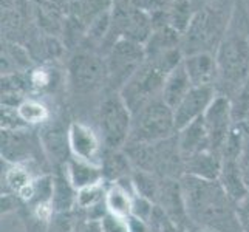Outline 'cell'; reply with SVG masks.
<instances>
[{
  "label": "cell",
  "mask_w": 249,
  "mask_h": 232,
  "mask_svg": "<svg viewBox=\"0 0 249 232\" xmlns=\"http://www.w3.org/2000/svg\"><path fill=\"white\" fill-rule=\"evenodd\" d=\"M107 183H99L93 184L89 187H84L78 191V196H76V208L81 211H89L94 206L106 201V194H107Z\"/></svg>",
  "instance_id": "cell-27"
},
{
  "label": "cell",
  "mask_w": 249,
  "mask_h": 232,
  "mask_svg": "<svg viewBox=\"0 0 249 232\" xmlns=\"http://www.w3.org/2000/svg\"><path fill=\"white\" fill-rule=\"evenodd\" d=\"M68 145L73 158L101 167L106 150L99 133L94 132L91 127L78 121L71 123L68 127Z\"/></svg>",
  "instance_id": "cell-11"
},
{
  "label": "cell",
  "mask_w": 249,
  "mask_h": 232,
  "mask_svg": "<svg viewBox=\"0 0 249 232\" xmlns=\"http://www.w3.org/2000/svg\"><path fill=\"white\" fill-rule=\"evenodd\" d=\"M189 232H209V231H204V229H200V228L192 226V228H189Z\"/></svg>",
  "instance_id": "cell-35"
},
{
  "label": "cell",
  "mask_w": 249,
  "mask_h": 232,
  "mask_svg": "<svg viewBox=\"0 0 249 232\" xmlns=\"http://www.w3.org/2000/svg\"><path fill=\"white\" fill-rule=\"evenodd\" d=\"M99 226H101V232H130V226H128L127 218L118 217L110 212H107L99 220Z\"/></svg>",
  "instance_id": "cell-30"
},
{
  "label": "cell",
  "mask_w": 249,
  "mask_h": 232,
  "mask_svg": "<svg viewBox=\"0 0 249 232\" xmlns=\"http://www.w3.org/2000/svg\"><path fill=\"white\" fill-rule=\"evenodd\" d=\"M53 204L54 212H71L73 208H76V196L78 191L74 189L71 181L68 179V175L65 172V166L59 169L57 174L53 175Z\"/></svg>",
  "instance_id": "cell-22"
},
{
  "label": "cell",
  "mask_w": 249,
  "mask_h": 232,
  "mask_svg": "<svg viewBox=\"0 0 249 232\" xmlns=\"http://www.w3.org/2000/svg\"><path fill=\"white\" fill-rule=\"evenodd\" d=\"M157 232H189V228H184L178 223L172 221L169 217L161 223V226L157 229Z\"/></svg>",
  "instance_id": "cell-34"
},
{
  "label": "cell",
  "mask_w": 249,
  "mask_h": 232,
  "mask_svg": "<svg viewBox=\"0 0 249 232\" xmlns=\"http://www.w3.org/2000/svg\"><path fill=\"white\" fill-rule=\"evenodd\" d=\"M3 181H5V186L11 191V194L17 196L25 187L30 186L34 181V178L27 166L11 164V167L5 172Z\"/></svg>",
  "instance_id": "cell-26"
},
{
  "label": "cell",
  "mask_w": 249,
  "mask_h": 232,
  "mask_svg": "<svg viewBox=\"0 0 249 232\" xmlns=\"http://www.w3.org/2000/svg\"><path fill=\"white\" fill-rule=\"evenodd\" d=\"M153 209H155V203L144 198V196H140V195H133V208H132V215L140 218L145 223H149L152 214H153Z\"/></svg>",
  "instance_id": "cell-31"
},
{
  "label": "cell",
  "mask_w": 249,
  "mask_h": 232,
  "mask_svg": "<svg viewBox=\"0 0 249 232\" xmlns=\"http://www.w3.org/2000/svg\"><path fill=\"white\" fill-rule=\"evenodd\" d=\"M175 133L177 127L174 110L158 98L133 115L132 132L127 143L155 144L170 138Z\"/></svg>",
  "instance_id": "cell-6"
},
{
  "label": "cell",
  "mask_w": 249,
  "mask_h": 232,
  "mask_svg": "<svg viewBox=\"0 0 249 232\" xmlns=\"http://www.w3.org/2000/svg\"><path fill=\"white\" fill-rule=\"evenodd\" d=\"M125 179L118 181L113 184H108L107 194H106V206L110 214H115L118 217L128 218L132 215L133 208V186L132 181H128L125 186Z\"/></svg>",
  "instance_id": "cell-20"
},
{
  "label": "cell",
  "mask_w": 249,
  "mask_h": 232,
  "mask_svg": "<svg viewBox=\"0 0 249 232\" xmlns=\"http://www.w3.org/2000/svg\"><path fill=\"white\" fill-rule=\"evenodd\" d=\"M192 89H194V85L191 79H189L187 71L181 62L167 76L164 89H162V93H161V99L164 101L172 110H175L179 102L187 96L189 91Z\"/></svg>",
  "instance_id": "cell-19"
},
{
  "label": "cell",
  "mask_w": 249,
  "mask_h": 232,
  "mask_svg": "<svg viewBox=\"0 0 249 232\" xmlns=\"http://www.w3.org/2000/svg\"><path fill=\"white\" fill-rule=\"evenodd\" d=\"M215 61V90L232 99L249 82V22L242 8H234L229 27L217 48Z\"/></svg>",
  "instance_id": "cell-2"
},
{
  "label": "cell",
  "mask_w": 249,
  "mask_h": 232,
  "mask_svg": "<svg viewBox=\"0 0 249 232\" xmlns=\"http://www.w3.org/2000/svg\"><path fill=\"white\" fill-rule=\"evenodd\" d=\"M177 135H178V145L184 161L200 152L211 150L209 135L208 130H206L203 118L186 125L179 132H177Z\"/></svg>",
  "instance_id": "cell-15"
},
{
  "label": "cell",
  "mask_w": 249,
  "mask_h": 232,
  "mask_svg": "<svg viewBox=\"0 0 249 232\" xmlns=\"http://www.w3.org/2000/svg\"><path fill=\"white\" fill-rule=\"evenodd\" d=\"M221 158H223V164H221L218 181L223 186V189L226 191V194L231 196V200L238 204L249 195V189L243 181L242 174H240L237 160L225 158V157H221Z\"/></svg>",
  "instance_id": "cell-18"
},
{
  "label": "cell",
  "mask_w": 249,
  "mask_h": 232,
  "mask_svg": "<svg viewBox=\"0 0 249 232\" xmlns=\"http://www.w3.org/2000/svg\"><path fill=\"white\" fill-rule=\"evenodd\" d=\"M232 13V0H209L189 23L181 40L183 56L211 53L212 48H218Z\"/></svg>",
  "instance_id": "cell-4"
},
{
  "label": "cell",
  "mask_w": 249,
  "mask_h": 232,
  "mask_svg": "<svg viewBox=\"0 0 249 232\" xmlns=\"http://www.w3.org/2000/svg\"><path fill=\"white\" fill-rule=\"evenodd\" d=\"M237 211H238V217H240V223H242L243 232H249V195L243 201H240L237 204Z\"/></svg>",
  "instance_id": "cell-33"
},
{
  "label": "cell",
  "mask_w": 249,
  "mask_h": 232,
  "mask_svg": "<svg viewBox=\"0 0 249 232\" xmlns=\"http://www.w3.org/2000/svg\"><path fill=\"white\" fill-rule=\"evenodd\" d=\"M243 132V143L242 149H240L237 164L240 169V174L243 177V181L249 189V123H238Z\"/></svg>",
  "instance_id": "cell-28"
},
{
  "label": "cell",
  "mask_w": 249,
  "mask_h": 232,
  "mask_svg": "<svg viewBox=\"0 0 249 232\" xmlns=\"http://www.w3.org/2000/svg\"><path fill=\"white\" fill-rule=\"evenodd\" d=\"M70 84L76 93L87 94L107 84L106 59L94 53H79L70 62Z\"/></svg>",
  "instance_id": "cell-8"
},
{
  "label": "cell",
  "mask_w": 249,
  "mask_h": 232,
  "mask_svg": "<svg viewBox=\"0 0 249 232\" xmlns=\"http://www.w3.org/2000/svg\"><path fill=\"white\" fill-rule=\"evenodd\" d=\"M179 183L192 226L209 232H243L237 203L231 200L218 179L183 175Z\"/></svg>",
  "instance_id": "cell-1"
},
{
  "label": "cell",
  "mask_w": 249,
  "mask_h": 232,
  "mask_svg": "<svg viewBox=\"0 0 249 232\" xmlns=\"http://www.w3.org/2000/svg\"><path fill=\"white\" fill-rule=\"evenodd\" d=\"M39 138L48 161L57 167H64L67 161L71 158L70 145H68V130H64L59 124H45L39 132Z\"/></svg>",
  "instance_id": "cell-13"
},
{
  "label": "cell",
  "mask_w": 249,
  "mask_h": 232,
  "mask_svg": "<svg viewBox=\"0 0 249 232\" xmlns=\"http://www.w3.org/2000/svg\"><path fill=\"white\" fill-rule=\"evenodd\" d=\"M130 3L145 14H158L162 11V5H164V0H130Z\"/></svg>",
  "instance_id": "cell-32"
},
{
  "label": "cell",
  "mask_w": 249,
  "mask_h": 232,
  "mask_svg": "<svg viewBox=\"0 0 249 232\" xmlns=\"http://www.w3.org/2000/svg\"><path fill=\"white\" fill-rule=\"evenodd\" d=\"M183 59L181 48H174L158 56L145 57L144 64L119 91L132 115H136L149 102L161 98L167 76L183 62Z\"/></svg>",
  "instance_id": "cell-3"
},
{
  "label": "cell",
  "mask_w": 249,
  "mask_h": 232,
  "mask_svg": "<svg viewBox=\"0 0 249 232\" xmlns=\"http://www.w3.org/2000/svg\"><path fill=\"white\" fill-rule=\"evenodd\" d=\"M48 223L50 232H76V226H78L71 212H54Z\"/></svg>",
  "instance_id": "cell-29"
},
{
  "label": "cell",
  "mask_w": 249,
  "mask_h": 232,
  "mask_svg": "<svg viewBox=\"0 0 249 232\" xmlns=\"http://www.w3.org/2000/svg\"><path fill=\"white\" fill-rule=\"evenodd\" d=\"M217 96L215 87H194L174 110L177 132L204 116L212 101Z\"/></svg>",
  "instance_id": "cell-12"
},
{
  "label": "cell",
  "mask_w": 249,
  "mask_h": 232,
  "mask_svg": "<svg viewBox=\"0 0 249 232\" xmlns=\"http://www.w3.org/2000/svg\"><path fill=\"white\" fill-rule=\"evenodd\" d=\"M130 181L133 186V191L136 195L144 196L150 201L157 204L158 195H160V187H161V178L150 172L135 169L130 177Z\"/></svg>",
  "instance_id": "cell-24"
},
{
  "label": "cell",
  "mask_w": 249,
  "mask_h": 232,
  "mask_svg": "<svg viewBox=\"0 0 249 232\" xmlns=\"http://www.w3.org/2000/svg\"><path fill=\"white\" fill-rule=\"evenodd\" d=\"M203 119L209 135L211 150L221 155L231 135V130L234 127L232 102L225 94L217 93L215 99L212 101L209 108L206 110Z\"/></svg>",
  "instance_id": "cell-9"
},
{
  "label": "cell",
  "mask_w": 249,
  "mask_h": 232,
  "mask_svg": "<svg viewBox=\"0 0 249 232\" xmlns=\"http://www.w3.org/2000/svg\"><path fill=\"white\" fill-rule=\"evenodd\" d=\"M221 164V155L212 150H204L184 161V175H192L203 179H218Z\"/></svg>",
  "instance_id": "cell-16"
},
{
  "label": "cell",
  "mask_w": 249,
  "mask_h": 232,
  "mask_svg": "<svg viewBox=\"0 0 249 232\" xmlns=\"http://www.w3.org/2000/svg\"><path fill=\"white\" fill-rule=\"evenodd\" d=\"M133 115L118 91H110L98 108V127L104 150H123L130 138Z\"/></svg>",
  "instance_id": "cell-5"
},
{
  "label": "cell",
  "mask_w": 249,
  "mask_h": 232,
  "mask_svg": "<svg viewBox=\"0 0 249 232\" xmlns=\"http://www.w3.org/2000/svg\"><path fill=\"white\" fill-rule=\"evenodd\" d=\"M179 42V31H177L170 25H162L157 31L152 33V36L149 37L147 44L144 45L145 48V57H153L158 56L161 53H166L169 50L178 48Z\"/></svg>",
  "instance_id": "cell-23"
},
{
  "label": "cell",
  "mask_w": 249,
  "mask_h": 232,
  "mask_svg": "<svg viewBox=\"0 0 249 232\" xmlns=\"http://www.w3.org/2000/svg\"><path fill=\"white\" fill-rule=\"evenodd\" d=\"M44 152L39 136H34L28 127L17 130H2V158L10 164L27 166L39 161V153ZM45 153V152H44Z\"/></svg>",
  "instance_id": "cell-10"
},
{
  "label": "cell",
  "mask_w": 249,
  "mask_h": 232,
  "mask_svg": "<svg viewBox=\"0 0 249 232\" xmlns=\"http://www.w3.org/2000/svg\"><path fill=\"white\" fill-rule=\"evenodd\" d=\"M145 61V48L141 44L119 39L106 56L107 84L110 91H121L127 81Z\"/></svg>",
  "instance_id": "cell-7"
},
{
  "label": "cell",
  "mask_w": 249,
  "mask_h": 232,
  "mask_svg": "<svg viewBox=\"0 0 249 232\" xmlns=\"http://www.w3.org/2000/svg\"><path fill=\"white\" fill-rule=\"evenodd\" d=\"M183 65L194 87H215L217 61L211 53H196L186 56Z\"/></svg>",
  "instance_id": "cell-14"
},
{
  "label": "cell",
  "mask_w": 249,
  "mask_h": 232,
  "mask_svg": "<svg viewBox=\"0 0 249 232\" xmlns=\"http://www.w3.org/2000/svg\"><path fill=\"white\" fill-rule=\"evenodd\" d=\"M17 113H19L20 119L27 127L44 124L48 121V118H50L48 108L44 104H40V102L34 101V99H25L22 104L17 107Z\"/></svg>",
  "instance_id": "cell-25"
},
{
  "label": "cell",
  "mask_w": 249,
  "mask_h": 232,
  "mask_svg": "<svg viewBox=\"0 0 249 232\" xmlns=\"http://www.w3.org/2000/svg\"><path fill=\"white\" fill-rule=\"evenodd\" d=\"M101 170L104 183L113 184L130 178L135 167L124 150H106L104 157H102Z\"/></svg>",
  "instance_id": "cell-17"
},
{
  "label": "cell",
  "mask_w": 249,
  "mask_h": 232,
  "mask_svg": "<svg viewBox=\"0 0 249 232\" xmlns=\"http://www.w3.org/2000/svg\"><path fill=\"white\" fill-rule=\"evenodd\" d=\"M65 172L68 175V179L71 181V184L74 186L76 191L93 186V184L104 183L102 170L99 166H94V164H90V162L76 160L73 157L67 161Z\"/></svg>",
  "instance_id": "cell-21"
}]
</instances>
